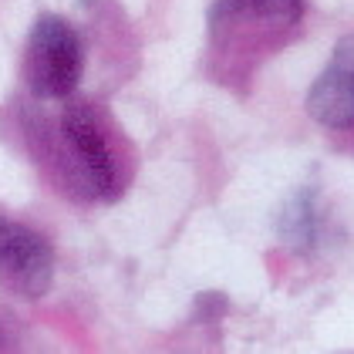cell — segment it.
I'll list each match as a JSON object with an SVG mask.
<instances>
[{
    "mask_svg": "<svg viewBox=\"0 0 354 354\" xmlns=\"http://www.w3.org/2000/svg\"><path fill=\"white\" fill-rule=\"evenodd\" d=\"M304 0H216L209 10V24L216 34L250 28V34H287L300 21Z\"/></svg>",
    "mask_w": 354,
    "mask_h": 354,
    "instance_id": "cell-5",
    "label": "cell"
},
{
    "mask_svg": "<svg viewBox=\"0 0 354 354\" xmlns=\"http://www.w3.org/2000/svg\"><path fill=\"white\" fill-rule=\"evenodd\" d=\"M55 277V253L34 230L0 219V283L17 297H41Z\"/></svg>",
    "mask_w": 354,
    "mask_h": 354,
    "instance_id": "cell-3",
    "label": "cell"
},
{
    "mask_svg": "<svg viewBox=\"0 0 354 354\" xmlns=\"http://www.w3.org/2000/svg\"><path fill=\"white\" fill-rule=\"evenodd\" d=\"M61 136L75 162V186L84 199H111L118 186L115 156L109 149L105 129L88 105H68L61 115Z\"/></svg>",
    "mask_w": 354,
    "mask_h": 354,
    "instance_id": "cell-2",
    "label": "cell"
},
{
    "mask_svg": "<svg viewBox=\"0 0 354 354\" xmlns=\"http://www.w3.org/2000/svg\"><path fill=\"white\" fill-rule=\"evenodd\" d=\"M307 111L324 129H354V37H341L307 95Z\"/></svg>",
    "mask_w": 354,
    "mask_h": 354,
    "instance_id": "cell-4",
    "label": "cell"
},
{
    "mask_svg": "<svg viewBox=\"0 0 354 354\" xmlns=\"http://www.w3.org/2000/svg\"><path fill=\"white\" fill-rule=\"evenodd\" d=\"M7 348V334H3V327H0V351Z\"/></svg>",
    "mask_w": 354,
    "mask_h": 354,
    "instance_id": "cell-6",
    "label": "cell"
},
{
    "mask_svg": "<svg viewBox=\"0 0 354 354\" xmlns=\"http://www.w3.org/2000/svg\"><path fill=\"white\" fill-rule=\"evenodd\" d=\"M82 78V44L68 21L37 17L24 51V82L37 98H64Z\"/></svg>",
    "mask_w": 354,
    "mask_h": 354,
    "instance_id": "cell-1",
    "label": "cell"
}]
</instances>
